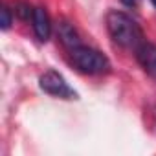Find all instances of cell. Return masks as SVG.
Masks as SVG:
<instances>
[{
  "instance_id": "6da1fadb",
  "label": "cell",
  "mask_w": 156,
  "mask_h": 156,
  "mask_svg": "<svg viewBox=\"0 0 156 156\" xmlns=\"http://www.w3.org/2000/svg\"><path fill=\"white\" fill-rule=\"evenodd\" d=\"M107 30H108L110 39L125 50L136 51L145 42L140 24L123 11H110L107 15Z\"/></svg>"
},
{
  "instance_id": "ba28073f",
  "label": "cell",
  "mask_w": 156,
  "mask_h": 156,
  "mask_svg": "<svg viewBox=\"0 0 156 156\" xmlns=\"http://www.w3.org/2000/svg\"><path fill=\"white\" fill-rule=\"evenodd\" d=\"M11 22H13L11 11H9V8H8V6H4V8H2V30H9Z\"/></svg>"
},
{
  "instance_id": "277c9868",
  "label": "cell",
  "mask_w": 156,
  "mask_h": 156,
  "mask_svg": "<svg viewBox=\"0 0 156 156\" xmlns=\"http://www.w3.org/2000/svg\"><path fill=\"white\" fill-rule=\"evenodd\" d=\"M136 59H138L140 66L145 70V73L151 75L156 81V44L143 42L136 50Z\"/></svg>"
},
{
  "instance_id": "3957f363",
  "label": "cell",
  "mask_w": 156,
  "mask_h": 156,
  "mask_svg": "<svg viewBox=\"0 0 156 156\" xmlns=\"http://www.w3.org/2000/svg\"><path fill=\"white\" fill-rule=\"evenodd\" d=\"M41 88L55 98H62V99H77V92L73 88H70V85L66 83V79L55 70H48L41 75Z\"/></svg>"
},
{
  "instance_id": "7a4b0ae2",
  "label": "cell",
  "mask_w": 156,
  "mask_h": 156,
  "mask_svg": "<svg viewBox=\"0 0 156 156\" xmlns=\"http://www.w3.org/2000/svg\"><path fill=\"white\" fill-rule=\"evenodd\" d=\"M70 59L77 70L88 75H103L110 72V61L107 59V55L83 44L70 50Z\"/></svg>"
},
{
  "instance_id": "52a82bcc",
  "label": "cell",
  "mask_w": 156,
  "mask_h": 156,
  "mask_svg": "<svg viewBox=\"0 0 156 156\" xmlns=\"http://www.w3.org/2000/svg\"><path fill=\"white\" fill-rule=\"evenodd\" d=\"M33 9L35 8H31L30 4H24V2H20L19 6H17V13H19V17L20 19H30V17H33Z\"/></svg>"
},
{
  "instance_id": "5b68a950",
  "label": "cell",
  "mask_w": 156,
  "mask_h": 156,
  "mask_svg": "<svg viewBox=\"0 0 156 156\" xmlns=\"http://www.w3.org/2000/svg\"><path fill=\"white\" fill-rule=\"evenodd\" d=\"M31 24H33V31H35L37 39L41 42H46L51 35V20H50V15L44 8H35L33 9Z\"/></svg>"
},
{
  "instance_id": "9c48e42d",
  "label": "cell",
  "mask_w": 156,
  "mask_h": 156,
  "mask_svg": "<svg viewBox=\"0 0 156 156\" xmlns=\"http://www.w3.org/2000/svg\"><path fill=\"white\" fill-rule=\"evenodd\" d=\"M136 2H138V0H121V4H123V6H127V8H134V6H136Z\"/></svg>"
},
{
  "instance_id": "8992f818",
  "label": "cell",
  "mask_w": 156,
  "mask_h": 156,
  "mask_svg": "<svg viewBox=\"0 0 156 156\" xmlns=\"http://www.w3.org/2000/svg\"><path fill=\"white\" fill-rule=\"evenodd\" d=\"M57 37H59V41L62 42V46L68 48V50H73V48H77V46H81V37H79V33H77L75 26H73L72 22H68V20H61V22L57 24Z\"/></svg>"
},
{
  "instance_id": "30bf717a",
  "label": "cell",
  "mask_w": 156,
  "mask_h": 156,
  "mask_svg": "<svg viewBox=\"0 0 156 156\" xmlns=\"http://www.w3.org/2000/svg\"><path fill=\"white\" fill-rule=\"evenodd\" d=\"M151 2H152V6H154V8H156V0H151Z\"/></svg>"
}]
</instances>
